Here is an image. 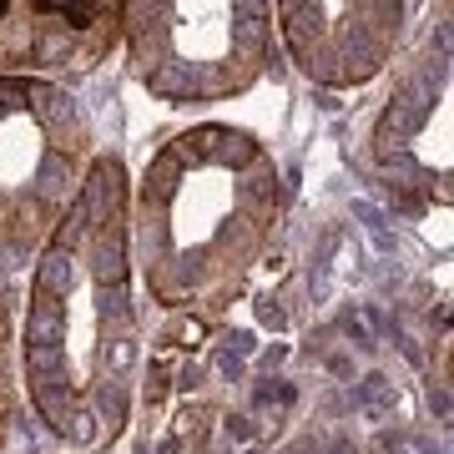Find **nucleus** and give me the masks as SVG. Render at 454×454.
<instances>
[{
    "instance_id": "nucleus-9",
    "label": "nucleus",
    "mask_w": 454,
    "mask_h": 454,
    "mask_svg": "<svg viewBox=\"0 0 454 454\" xmlns=\"http://www.w3.org/2000/svg\"><path fill=\"white\" fill-rule=\"evenodd\" d=\"M343 333L354 339V348H373V333L358 324V313H343Z\"/></svg>"
},
{
    "instance_id": "nucleus-3",
    "label": "nucleus",
    "mask_w": 454,
    "mask_h": 454,
    "mask_svg": "<svg viewBox=\"0 0 454 454\" xmlns=\"http://www.w3.org/2000/svg\"><path fill=\"white\" fill-rule=\"evenodd\" d=\"M71 283H76L71 253H66V247H51L46 258H41V268H35V293L56 298V293H71Z\"/></svg>"
},
{
    "instance_id": "nucleus-7",
    "label": "nucleus",
    "mask_w": 454,
    "mask_h": 454,
    "mask_svg": "<svg viewBox=\"0 0 454 454\" xmlns=\"http://www.w3.org/2000/svg\"><path fill=\"white\" fill-rule=\"evenodd\" d=\"M258 404H293V384H283V379H268L258 389Z\"/></svg>"
},
{
    "instance_id": "nucleus-4",
    "label": "nucleus",
    "mask_w": 454,
    "mask_h": 454,
    "mask_svg": "<svg viewBox=\"0 0 454 454\" xmlns=\"http://www.w3.org/2000/svg\"><path fill=\"white\" fill-rule=\"evenodd\" d=\"M66 182H71V167H66L61 157H46V162H41V192H46V197H61Z\"/></svg>"
},
{
    "instance_id": "nucleus-6",
    "label": "nucleus",
    "mask_w": 454,
    "mask_h": 454,
    "mask_svg": "<svg viewBox=\"0 0 454 454\" xmlns=\"http://www.w3.org/2000/svg\"><path fill=\"white\" fill-rule=\"evenodd\" d=\"M354 217H358L364 227H369V232H389V223H384V212L373 207V202H364V197L354 202Z\"/></svg>"
},
{
    "instance_id": "nucleus-13",
    "label": "nucleus",
    "mask_w": 454,
    "mask_h": 454,
    "mask_svg": "<svg viewBox=\"0 0 454 454\" xmlns=\"http://www.w3.org/2000/svg\"><path fill=\"white\" fill-rule=\"evenodd\" d=\"M262 324L283 328V324H288V318H283V309H278V303H262Z\"/></svg>"
},
{
    "instance_id": "nucleus-1",
    "label": "nucleus",
    "mask_w": 454,
    "mask_h": 454,
    "mask_svg": "<svg viewBox=\"0 0 454 454\" xmlns=\"http://www.w3.org/2000/svg\"><path fill=\"white\" fill-rule=\"evenodd\" d=\"M61 333H66V313L56 298L35 293L31 303V324H26V348H61Z\"/></svg>"
},
{
    "instance_id": "nucleus-12",
    "label": "nucleus",
    "mask_w": 454,
    "mask_h": 454,
    "mask_svg": "<svg viewBox=\"0 0 454 454\" xmlns=\"http://www.w3.org/2000/svg\"><path fill=\"white\" fill-rule=\"evenodd\" d=\"M429 409H434L439 419H450V394H444V389H429Z\"/></svg>"
},
{
    "instance_id": "nucleus-11",
    "label": "nucleus",
    "mask_w": 454,
    "mask_h": 454,
    "mask_svg": "<svg viewBox=\"0 0 454 454\" xmlns=\"http://www.w3.org/2000/svg\"><path fill=\"white\" fill-rule=\"evenodd\" d=\"M217 369H223L227 379H243V358H232V354L223 348V354H217Z\"/></svg>"
},
{
    "instance_id": "nucleus-8",
    "label": "nucleus",
    "mask_w": 454,
    "mask_h": 454,
    "mask_svg": "<svg viewBox=\"0 0 454 454\" xmlns=\"http://www.w3.org/2000/svg\"><path fill=\"white\" fill-rule=\"evenodd\" d=\"M227 439L232 444H247V439H258V424L247 419V414H238V419H227Z\"/></svg>"
},
{
    "instance_id": "nucleus-2",
    "label": "nucleus",
    "mask_w": 454,
    "mask_h": 454,
    "mask_svg": "<svg viewBox=\"0 0 454 454\" xmlns=\"http://www.w3.org/2000/svg\"><path fill=\"white\" fill-rule=\"evenodd\" d=\"M429 76H424V82H414L404 91V97L394 101V112H389V131L394 137H409V131H419V121H424V112H429Z\"/></svg>"
},
{
    "instance_id": "nucleus-5",
    "label": "nucleus",
    "mask_w": 454,
    "mask_h": 454,
    "mask_svg": "<svg viewBox=\"0 0 454 454\" xmlns=\"http://www.w3.org/2000/svg\"><path fill=\"white\" fill-rule=\"evenodd\" d=\"M232 31H238V41H243V46H262V11H253V5H243V11H232Z\"/></svg>"
},
{
    "instance_id": "nucleus-14",
    "label": "nucleus",
    "mask_w": 454,
    "mask_h": 454,
    "mask_svg": "<svg viewBox=\"0 0 454 454\" xmlns=\"http://www.w3.org/2000/svg\"><path fill=\"white\" fill-rule=\"evenodd\" d=\"M157 454H177V439H162V444H157Z\"/></svg>"
},
{
    "instance_id": "nucleus-10",
    "label": "nucleus",
    "mask_w": 454,
    "mask_h": 454,
    "mask_svg": "<svg viewBox=\"0 0 454 454\" xmlns=\"http://www.w3.org/2000/svg\"><path fill=\"white\" fill-rule=\"evenodd\" d=\"M253 348H258V339H253L247 328H238V333L227 339V354H232V358H247V354H253Z\"/></svg>"
}]
</instances>
